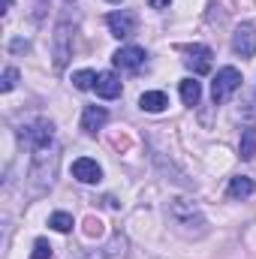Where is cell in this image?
<instances>
[{
  "mask_svg": "<svg viewBox=\"0 0 256 259\" xmlns=\"http://www.w3.org/2000/svg\"><path fill=\"white\" fill-rule=\"evenodd\" d=\"M109 3H121V0H109Z\"/></svg>",
  "mask_w": 256,
  "mask_h": 259,
  "instance_id": "cb8c5ba5",
  "label": "cell"
},
{
  "mask_svg": "<svg viewBox=\"0 0 256 259\" xmlns=\"http://www.w3.org/2000/svg\"><path fill=\"white\" fill-rule=\"evenodd\" d=\"M184 55H187V58H184V64L190 66L196 75H202V72H208V69H211V58H214V55H211V49H208V46H187V49H184Z\"/></svg>",
  "mask_w": 256,
  "mask_h": 259,
  "instance_id": "30bf717a",
  "label": "cell"
},
{
  "mask_svg": "<svg viewBox=\"0 0 256 259\" xmlns=\"http://www.w3.org/2000/svg\"><path fill=\"white\" fill-rule=\"evenodd\" d=\"M88 235H100V220H88Z\"/></svg>",
  "mask_w": 256,
  "mask_h": 259,
  "instance_id": "44dd1931",
  "label": "cell"
},
{
  "mask_svg": "<svg viewBox=\"0 0 256 259\" xmlns=\"http://www.w3.org/2000/svg\"><path fill=\"white\" fill-rule=\"evenodd\" d=\"M238 88H241V72L235 66H223V69H217V75L211 81V100L214 103H226Z\"/></svg>",
  "mask_w": 256,
  "mask_h": 259,
  "instance_id": "7a4b0ae2",
  "label": "cell"
},
{
  "mask_svg": "<svg viewBox=\"0 0 256 259\" xmlns=\"http://www.w3.org/2000/svg\"><path fill=\"white\" fill-rule=\"evenodd\" d=\"M72 58V24L61 21L55 27V36H52V61H55V69H64Z\"/></svg>",
  "mask_w": 256,
  "mask_h": 259,
  "instance_id": "277c9868",
  "label": "cell"
},
{
  "mask_svg": "<svg viewBox=\"0 0 256 259\" xmlns=\"http://www.w3.org/2000/svg\"><path fill=\"white\" fill-rule=\"evenodd\" d=\"M169 217H172L178 226H184V229H193V226H205V217H202L199 205H196L193 199H181V196L169 202Z\"/></svg>",
  "mask_w": 256,
  "mask_h": 259,
  "instance_id": "3957f363",
  "label": "cell"
},
{
  "mask_svg": "<svg viewBox=\"0 0 256 259\" xmlns=\"http://www.w3.org/2000/svg\"><path fill=\"white\" fill-rule=\"evenodd\" d=\"M66 3H72V0H66Z\"/></svg>",
  "mask_w": 256,
  "mask_h": 259,
  "instance_id": "d4e9b609",
  "label": "cell"
},
{
  "mask_svg": "<svg viewBox=\"0 0 256 259\" xmlns=\"http://www.w3.org/2000/svg\"><path fill=\"white\" fill-rule=\"evenodd\" d=\"M106 24H109L112 36H118V39H127V36L136 33V15L127 12V9H121V12H109V15H106Z\"/></svg>",
  "mask_w": 256,
  "mask_h": 259,
  "instance_id": "ba28073f",
  "label": "cell"
},
{
  "mask_svg": "<svg viewBox=\"0 0 256 259\" xmlns=\"http://www.w3.org/2000/svg\"><path fill=\"white\" fill-rule=\"evenodd\" d=\"M178 91H181V103H184V106H199V100H202V84H199L196 78H184Z\"/></svg>",
  "mask_w": 256,
  "mask_h": 259,
  "instance_id": "9a60e30c",
  "label": "cell"
},
{
  "mask_svg": "<svg viewBox=\"0 0 256 259\" xmlns=\"http://www.w3.org/2000/svg\"><path fill=\"white\" fill-rule=\"evenodd\" d=\"M30 259H52V244H49L46 238H36V241H33V253H30Z\"/></svg>",
  "mask_w": 256,
  "mask_h": 259,
  "instance_id": "ffe728a7",
  "label": "cell"
},
{
  "mask_svg": "<svg viewBox=\"0 0 256 259\" xmlns=\"http://www.w3.org/2000/svg\"><path fill=\"white\" fill-rule=\"evenodd\" d=\"M229 199H247V196L256 193V181L253 178H247V175H238V178H232L229 181Z\"/></svg>",
  "mask_w": 256,
  "mask_h": 259,
  "instance_id": "5bb4252c",
  "label": "cell"
},
{
  "mask_svg": "<svg viewBox=\"0 0 256 259\" xmlns=\"http://www.w3.org/2000/svg\"><path fill=\"white\" fill-rule=\"evenodd\" d=\"M166 106H169V97H166L163 91H145V94L139 97V109H142V112L160 115V112H163Z\"/></svg>",
  "mask_w": 256,
  "mask_h": 259,
  "instance_id": "4fadbf2b",
  "label": "cell"
},
{
  "mask_svg": "<svg viewBox=\"0 0 256 259\" xmlns=\"http://www.w3.org/2000/svg\"><path fill=\"white\" fill-rule=\"evenodd\" d=\"M15 84H18V69H15V66H6V69H3V81H0V91H3V94H9Z\"/></svg>",
  "mask_w": 256,
  "mask_h": 259,
  "instance_id": "d6986e66",
  "label": "cell"
},
{
  "mask_svg": "<svg viewBox=\"0 0 256 259\" xmlns=\"http://www.w3.org/2000/svg\"><path fill=\"white\" fill-rule=\"evenodd\" d=\"M145 3H148L151 9H166V6H169L172 0H145Z\"/></svg>",
  "mask_w": 256,
  "mask_h": 259,
  "instance_id": "7402d4cb",
  "label": "cell"
},
{
  "mask_svg": "<svg viewBox=\"0 0 256 259\" xmlns=\"http://www.w3.org/2000/svg\"><path fill=\"white\" fill-rule=\"evenodd\" d=\"M238 157H241V160H253V157H256V127H247L244 133H241Z\"/></svg>",
  "mask_w": 256,
  "mask_h": 259,
  "instance_id": "2e32d148",
  "label": "cell"
},
{
  "mask_svg": "<svg viewBox=\"0 0 256 259\" xmlns=\"http://www.w3.org/2000/svg\"><path fill=\"white\" fill-rule=\"evenodd\" d=\"M49 226L58 229V232H69V229H72V214H66V211H55V214L49 217Z\"/></svg>",
  "mask_w": 256,
  "mask_h": 259,
  "instance_id": "ac0fdd59",
  "label": "cell"
},
{
  "mask_svg": "<svg viewBox=\"0 0 256 259\" xmlns=\"http://www.w3.org/2000/svg\"><path fill=\"white\" fill-rule=\"evenodd\" d=\"M72 178L81 181V184H100L103 169H100L97 160H91V157H78V160L72 163Z\"/></svg>",
  "mask_w": 256,
  "mask_h": 259,
  "instance_id": "9c48e42d",
  "label": "cell"
},
{
  "mask_svg": "<svg viewBox=\"0 0 256 259\" xmlns=\"http://www.w3.org/2000/svg\"><path fill=\"white\" fill-rule=\"evenodd\" d=\"M12 52H27V42H24V39H15V42H12Z\"/></svg>",
  "mask_w": 256,
  "mask_h": 259,
  "instance_id": "603a6c76",
  "label": "cell"
},
{
  "mask_svg": "<svg viewBox=\"0 0 256 259\" xmlns=\"http://www.w3.org/2000/svg\"><path fill=\"white\" fill-rule=\"evenodd\" d=\"M58 163H61V151H58L55 145H49V148H42V151L33 154V163H30V172H27L33 193H42V190H49V187L55 184V178H58Z\"/></svg>",
  "mask_w": 256,
  "mask_h": 259,
  "instance_id": "6da1fadb",
  "label": "cell"
},
{
  "mask_svg": "<svg viewBox=\"0 0 256 259\" xmlns=\"http://www.w3.org/2000/svg\"><path fill=\"white\" fill-rule=\"evenodd\" d=\"M232 52L238 58H253L256 55V27L253 24H238L232 33Z\"/></svg>",
  "mask_w": 256,
  "mask_h": 259,
  "instance_id": "52a82bcc",
  "label": "cell"
},
{
  "mask_svg": "<svg viewBox=\"0 0 256 259\" xmlns=\"http://www.w3.org/2000/svg\"><path fill=\"white\" fill-rule=\"evenodd\" d=\"M97 75H100V72H94V69H78V72H72V84H75L78 91H91V88L97 84Z\"/></svg>",
  "mask_w": 256,
  "mask_h": 259,
  "instance_id": "e0dca14e",
  "label": "cell"
},
{
  "mask_svg": "<svg viewBox=\"0 0 256 259\" xmlns=\"http://www.w3.org/2000/svg\"><path fill=\"white\" fill-rule=\"evenodd\" d=\"M106 121H109V112H106L103 106H88V109H84V115H81V130L94 136L97 130L106 127Z\"/></svg>",
  "mask_w": 256,
  "mask_h": 259,
  "instance_id": "7c38bea8",
  "label": "cell"
},
{
  "mask_svg": "<svg viewBox=\"0 0 256 259\" xmlns=\"http://www.w3.org/2000/svg\"><path fill=\"white\" fill-rule=\"evenodd\" d=\"M94 91H97V97H103V100H115V97H121V78H118L115 72H100Z\"/></svg>",
  "mask_w": 256,
  "mask_h": 259,
  "instance_id": "8fae6325",
  "label": "cell"
},
{
  "mask_svg": "<svg viewBox=\"0 0 256 259\" xmlns=\"http://www.w3.org/2000/svg\"><path fill=\"white\" fill-rule=\"evenodd\" d=\"M145 49H139V46H124V49H118L115 55H112V64L118 66L121 72H139L142 66H145Z\"/></svg>",
  "mask_w": 256,
  "mask_h": 259,
  "instance_id": "8992f818",
  "label": "cell"
},
{
  "mask_svg": "<svg viewBox=\"0 0 256 259\" xmlns=\"http://www.w3.org/2000/svg\"><path fill=\"white\" fill-rule=\"evenodd\" d=\"M52 139H55V124H52V121H46V118H39V121H33V124L21 127V142H27L33 151L49 148V145H52Z\"/></svg>",
  "mask_w": 256,
  "mask_h": 259,
  "instance_id": "5b68a950",
  "label": "cell"
}]
</instances>
